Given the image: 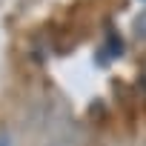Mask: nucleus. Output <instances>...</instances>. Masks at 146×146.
<instances>
[{"instance_id": "f257e3e1", "label": "nucleus", "mask_w": 146, "mask_h": 146, "mask_svg": "<svg viewBox=\"0 0 146 146\" xmlns=\"http://www.w3.org/2000/svg\"><path fill=\"white\" fill-rule=\"evenodd\" d=\"M0 146H12V135L9 132H0Z\"/></svg>"}]
</instances>
